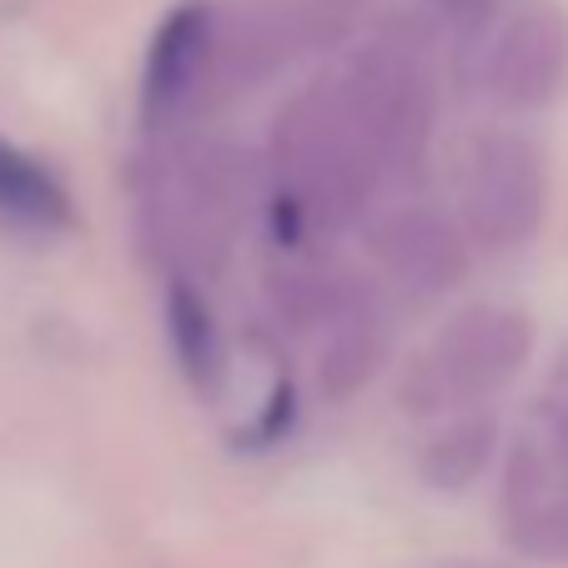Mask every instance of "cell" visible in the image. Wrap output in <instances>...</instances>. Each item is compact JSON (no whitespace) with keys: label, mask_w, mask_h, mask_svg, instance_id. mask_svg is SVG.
Returning <instances> with one entry per match:
<instances>
[{"label":"cell","mask_w":568,"mask_h":568,"mask_svg":"<svg viewBox=\"0 0 568 568\" xmlns=\"http://www.w3.org/2000/svg\"><path fill=\"white\" fill-rule=\"evenodd\" d=\"M216 26L222 21H216L212 0H182L156 26L146 51V71H141V116L146 121H166L202 87H212Z\"/></svg>","instance_id":"7"},{"label":"cell","mask_w":568,"mask_h":568,"mask_svg":"<svg viewBox=\"0 0 568 568\" xmlns=\"http://www.w3.org/2000/svg\"><path fill=\"white\" fill-rule=\"evenodd\" d=\"M483 81L504 111H544L568 81V21L548 6L514 16L488 51Z\"/></svg>","instance_id":"5"},{"label":"cell","mask_w":568,"mask_h":568,"mask_svg":"<svg viewBox=\"0 0 568 568\" xmlns=\"http://www.w3.org/2000/svg\"><path fill=\"white\" fill-rule=\"evenodd\" d=\"M367 252L418 292L458 287L468 272V232L438 206H393L367 226Z\"/></svg>","instance_id":"6"},{"label":"cell","mask_w":568,"mask_h":568,"mask_svg":"<svg viewBox=\"0 0 568 568\" xmlns=\"http://www.w3.org/2000/svg\"><path fill=\"white\" fill-rule=\"evenodd\" d=\"M534 353V322L518 307L478 302L423 347L397 383V403L418 418L468 413L473 403H488L498 387L524 373Z\"/></svg>","instance_id":"2"},{"label":"cell","mask_w":568,"mask_h":568,"mask_svg":"<svg viewBox=\"0 0 568 568\" xmlns=\"http://www.w3.org/2000/svg\"><path fill=\"white\" fill-rule=\"evenodd\" d=\"M161 327H166L176 367L192 383H212L216 367H222V333H216L206 292L192 277H182V272L166 277V292H161Z\"/></svg>","instance_id":"11"},{"label":"cell","mask_w":568,"mask_h":568,"mask_svg":"<svg viewBox=\"0 0 568 568\" xmlns=\"http://www.w3.org/2000/svg\"><path fill=\"white\" fill-rule=\"evenodd\" d=\"M292 418H297V393H292V383L282 377V383L267 393V408H262L257 423L247 428V443H252V448H272V443L287 438Z\"/></svg>","instance_id":"12"},{"label":"cell","mask_w":568,"mask_h":568,"mask_svg":"<svg viewBox=\"0 0 568 568\" xmlns=\"http://www.w3.org/2000/svg\"><path fill=\"white\" fill-rule=\"evenodd\" d=\"M0 222L26 236H61L75 226V202L65 182L41 156L6 136H0Z\"/></svg>","instance_id":"8"},{"label":"cell","mask_w":568,"mask_h":568,"mask_svg":"<svg viewBox=\"0 0 568 568\" xmlns=\"http://www.w3.org/2000/svg\"><path fill=\"white\" fill-rule=\"evenodd\" d=\"M554 176L548 151L528 131L494 126L483 131L468 151L463 172V232L488 252L528 247L548 216Z\"/></svg>","instance_id":"4"},{"label":"cell","mask_w":568,"mask_h":568,"mask_svg":"<svg viewBox=\"0 0 568 568\" xmlns=\"http://www.w3.org/2000/svg\"><path fill=\"white\" fill-rule=\"evenodd\" d=\"M272 161L282 172V196L302 206L307 226L337 232L373 202L383 161L363 141L343 87H312L277 111Z\"/></svg>","instance_id":"1"},{"label":"cell","mask_w":568,"mask_h":568,"mask_svg":"<svg viewBox=\"0 0 568 568\" xmlns=\"http://www.w3.org/2000/svg\"><path fill=\"white\" fill-rule=\"evenodd\" d=\"M337 87L383 166H418L433 141V116H438V81H433L428 45L383 36L347 65Z\"/></svg>","instance_id":"3"},{"label":"cell","mask_w":568,"mask_h":568,"mask_svg":"<svg viewBox=\"0 0 568 568\" xmlns=\"http://www.w3.org/2000/svg\"><path fill=\"white\" fill-rule=\"evenodd\" d=\"M498 453V418L494 413H453L438 433L418 448V478L438 494H468L488 473Z\"/></svg>","instance_id":"10"},{"label":"cell","mask_w":568,"mask_h":568,"mask_svg":"<svg viewBox=\"0 0 568 568\" xmlns=\"http://www.w3.org/2000/svg\"><path fill=\"white\" fill-rule=\"evenodd\" d=\"M387 363V327L377 322V312H367L357 302L353 312L327 327V343L317 353V393L327 403H347L357 397Z\"/></svg>","instance_id":"9"},{"label":"cell","mask_w":568,"mask_h":568,"mask_svg":"<svg viewBox=\"0 0 568 568\" xmlns=\"http://www.w3.org/2000/svg\"><path fill=\"white\" fill-rule=\"evenodd\" d=\"M448 21H458V26H473V21H483V11H488V0H433Z\"/></svg>","instance_id":"13"}]
</instances>
